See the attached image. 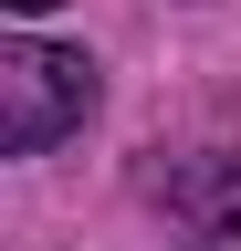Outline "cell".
<instances>
[{"label": "cell", "instance_id": "2", "mask_svg": "<svg viewBox=\"0 0 241 251\" xmlns=\"http://www.w3.org/2000/svg\"><path fill=\"white\" fill-rule=\"evenodd\" d=\"M11 11H21V21H42V11H63V0H11Z\"/></svg>", "mask_w": 241, "mask_h": 251}, {"label": "cell", "instance_id": "1", "mask_svg": "<svg viewBox=\"0 0 241 251\" xmlns=\"http://www.w3.org/2000/svg\"><path fill=\"white\" fill-rule=\"evenodd\" d=\"M95 115V63L63 52V42H0V147L11 157H42L53 136H74V126Z\"/></svg>", "mask_w": 241, "mask_h": 251}]
</instances>
